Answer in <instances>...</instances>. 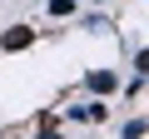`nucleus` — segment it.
Instances as JSON below:
<instances>
[{"label": "nucleus", "instance_id": "20e7f679", "mask_svg": "<svg viewBox=\"0 0 149 139\" xmlns=\"http://www.w3.org/2000/svg\"><path fill=\"white\" fill-rule=\"evenodd\" d=\"M74 10V0H50V15H70Z\"/></svg>", "mask_w": 149, "mask_h": 139}, {"label": "nucleus", "instance_id": "7ed1b4c3", "mask_svg": "<svg viewBox=\"0 0 149 139\" xmlns=\"http://www.w3.org/2000/svg\"><path fill=\"white\" fill-rule=\"evenodd\" d=\"M144 129H149L144 119H129V124H124V139H144Z\"/></svg>", "mask_w": 149, "mask_h": 139}, {"label": "nucleus", "instance_id": "f257e3e1", "mask_svg": "<svg viewBox=\"0 0 149 139\" xmlns=\"http://www.w3.org/2000/svg\"><path fill=\"white\" fill-rule=\"evenodd\" d=\"M30 40H35V30H30V25H10L5 35H0V45H5V50H25Z\"/></svg>", "mask_w": 149, "mask_h": 139}, {"label": "nucleus", "instance_id": "39448f33", "mask_svg": "<svg viewBox=\"0 0 149 139\" xmlns=\"http://www.w3.org/2000/svg\"><path fill=\"white\" fill-rule=\"evenodd\" d=\"M134 65H139V75H149V50H139V60H134Z\"/></svg>", "mask_w": 149, "mask_h": 139}, {"label": "nucleus", "instance_id": "f03ea898", "mask_svg": "<svg viewBox=\"0 0 149 139\" xmlns=\"http://www.w3.org/2000/svg\"><path fill=\"white\" fill-rule=\"evenodd\" d=\"M90 90L95 95H109L114 90V75H109V70H95V75H90Z\"/></svg>", "mask_w": 149, "mask_h": 139}, {"label": "nucleus", "instance_id": "423d86ee", "mask_svg": "<svg viewBox=\"0 0 149 139\" xmlns=\"http://www.w3.org/2000/svg\"><path fill=\"white\" fill-rule=\"evenodd\" d=\"M40 139H55V124H40Z\"/></svg>", "mask_w": 149, "mask_h": 139}]
</instances>
